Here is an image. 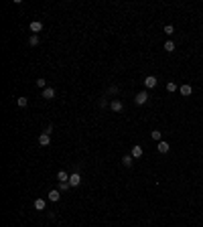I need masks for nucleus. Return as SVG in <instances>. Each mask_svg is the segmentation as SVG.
<instances>
[{
    "mask_svg": "<svg viewBox=\"0 0 203 227\" xmlns=\"http://www.w3.org/2000/svg\"><path fill=\"white\" fill-rule=\"evenodd\" d=\"M156 83H159V79H156L155 75H148V77H144V87H146V89H152V87H156Z\"/></svg>",
    "mask_w": 203,
    "mask_h": 227,
    "instance_id": "f257e3e1",
    "label": "nucleus"
},
{
    "mask_svg": "<svg viewBox=\"0 0 203 227\" xmlns=\"http://www.w3.org/2000/svg\"><path fill=\"white\" fill-rule=\"evenodd\" d=\"M134 102L138 103V106H144L146 102H148V93L146 91H140V93H136V97H134Z\"/></svg>",
    "mask_w": 203,
    "mask_h": 227,
    "instance_id": "f03ea898",
    "label": "nucleus"
},
{
    "mask_svg": "<svg viewBox=\"0 0 203 227\" xmlns=\"http://www.w3.org/2000/svg\"><path fill=\"white\" fill-rule=\"evenodd\" d=\"M69 184H71V187H79V184H81V176H79L77 172L69 174Z\"/></svg>",
    "mask_w": 203,
    "mask_h": 227,
    "instance_id": "7ed1b4c3",
    "label": "nucleus"
},
{
    "mask_svg": "<svg viewBox=\"0 0 203 227\" xmlns=\"http://www.w3.org/2000/svg\"><path fill=\"white\" fill-rule=\"evenodd\" d=\"M29 29H31V33H33V34H37V33H41V30H43V24H41L39 20H33V22L29 24Z\"/></svg>",
    "mask_w": 203,
    "mask_h": 227,
    "instance_id": "20e7f679",
    "label": "nucleus"
},
{
    "mask_svg": "<svg viewBox=\"0 0 203 227\" xmlns=\"http://www.w3.org/2000/svg\"><path fill=\"white\" fill-rule=\"evenodd\" d=\"M179 91H181V95H183V97H189L191 93H193V87L189 85V83H185V85L179 87Z\"/></svg>",
    "mask_w": 203,
    "mask_h": 227,
    "instance_id": "39448f33",
    "label": "nucleus"
},
{
    "mask_svg": "<svg viewBox=\"0 0 203 227\" xmlns=\"http://www.w3.org/2000/svg\"><path fill=\"white\" fill-rule=\"evenodd\" d=\"M59 199H61V191H59V188H53V191H49V201L57 203Z\"/></svg>",
    "mask_w": 203,
    "mask_h": 227,
    "instance_id": "423d86ee",
    "label": "nucleus"
},
{
    "mask_svg": "<svg viewBox=\"0 0 203 227\" xmlns=\"http://www.w3.org/2000/svg\"><path fill=\"white\" fill-rule=\"evenodd\" d=\"M110 110L112 111H122V110H124V106H122L120 99H112V102H110Z\"/></svg>",
    "mask_w": 203,
    "mask_h": 227,
    "instance_id": "0eeeda50",
    "label": "nucleus"
},
{
    "mask_svg": "<svg viewBox=\"0 0 203 227\" xmlns=\"http://www.w3.org/2000/svg\"><path fill=\"white\" fill-rule=\"evenodd\" d=\"M156 148H159V152H160V154H167V152L171 150V144H169V142H164V140H160Z\"/></svg>",
    "mask_w": 203,
    "mask_h": 227,
    "instance_id": "6e6552de",
    "label": "nucleus"
},
{
    "mask_svg": "<svg viewBox=\"0 0 203 227\" xmlns=\"http://www.w3.org/2000/svg\"><path fill=\"white\" fill-rule=\"evenodd\" d=\"M43 97H45V99H53V97H55V89H53V87H45V89H43Z\"/></svg>",
    "mask_w": 203,
    "mask_h": 227,
    "instance_id": "1a4fd4ad",
    "label": "nucleus"
},
{
    "mask_svg": "<svg viewBox=\"0 0 203 227\" xmlns=\"http://www.w3.org/2000/svg\"><path fill=\"white\" fill-rule=\"evenodd\" d=\"M39 144H41V146H49V144H51V138H49V134H45V132H43V134L39 136Z\"/></svg>",
    "mask_w": 203,
    "mask_h": 227,
    "instance_id": "9d476101",
    "label": "nucleus"
},
{
    "mask_svg": "<svg viewBox=\"0 0 203 227\" xmlns=\"http://www.w3.org/2000/svg\"><path fill=\"white\" fill-rule=\"evenodd\" d=\"M122 164H124V166H132V164H134V156H132V154H124Z\"/></svg>",
    "mask_w": 203,
    "mask_h": 227,
    "instance_id": "9b49d317",
    "label": "nucleus"
},
{
    "mask_svg": "<svg viewBox=\"0 0 203 227\" xmlns=\"http://www.w3.org/2000/svg\"><path fill=\"white\" fill-rule=\"evenodd\" d=\"M57 179H59V183H69V174L65 172V170H59V172H57Z\"/></svg>",
    "mask_w": 203,
    "mask_h": 227,
    "instance_id": "f8f14e48",
    "label": "nucleus"
},
{
    "mask_svg": "<svg viewBox=\"0 0 203 227\" xmlns=\"http://www.w3.org/2000/svg\"><path fill=\"white\" fill-rule=\"evenodd\" d=\"M134 158H140L142 156V146H132V152H130Z\"/></svg>",
    "mask_w": 203,
    "mask_h": 227,
    "instance_id": "ddd939ff",
    "label": "nucleus"
},
{
    "mask_svg": "<svg viewBox=\"0 0 203 227\" xmlns=\"http://www.w3.org/2000/svg\"><path fill=\"white\" fill-rule=\"evenodd\" d=\"M35 209H37V211H43L45 209V199H35Z\"/></svg>",
    "mask_w": 203,
    "mask_h": 227,
    "instance_id": "4468645a",
    "label": "nucleus"
},
{
    "mask_svg": "<svg viewBox=\"0 0 203 227\" xmlns=\"http://www.w3.org/2000/svg\"><path fill=\"white\" fill-rule=\"evenodd\" d=\"M177 89H179V87H177V83H175V81H169V83H167V91H169V93H175Z\"/></svg>",
    "mask_w": 203,
    "mask_h": 227,
    "instance_id": "2eb2a0df",
    "label": "nucleus"
},
{
    "mask_svg": "<svg viewBox=\"0 0 203 227\" xmlns=\"http://www.w3.org/2000/svg\"><path fill=\"white\" fill-rule=\"evenodd\" d=\"M29 45H31V47H37V45H39V37H37V34H31V37H29Z\"/></svg>",
    "mask_w": 203,
    "mask_h": 227,
    "instance_id": "dca6fc26",
    "label": "nucleus"
},
{
    "mask_svg": "<svg viewBox=\"0 0 203 227\" xmlns=\"http://www.w3.org/2000/svg\"><path fill=\"white\" fill-rule=\"evenodd\" d=\"M164 51H167V53H173V51H175V43H173V41H167V43H164Z\"/></svg>",
    "mask_w": 203,
    "mask_h": 227,
    "instance_id": "f3484780",
    "label": "nucleus"
},
{
    "mask_svg": "<svg viewBox=\"0 0 203 227\" xmlns=\"http://www.w3.org/2000/svg\"><path fill=\"white\" fill-rule=\"evenodd\" d=\"M160 136H163V134H160V130H152V132H150V138L156 140V142H160Z\"/></svg>",
    "mask_w": 203,
    "mask_h": 227,
    "instance_id": "a211bd4d",
    "label": "nucleus"
},
{
    "mask_svg": "<svg viewBox=\"0 0 203 227\" xmlns=\"http://www.w3.org/2000/svg\"><path fill=\"white\" fill-rule=\"evenodd\" d=\"M164 34H167V37H173V34H175L173 24H167V26H164Z\"/></svg>",
    "mask_w": 203,
    "mask_h": 227,
    "instance_id": "6ab92c4d",
    "label": "nucleus"
},
{
    "mask_svg": "<svg viewBox=\"0 0 203 227\" xmlns=\"http://www.w3.org/2000/svg\"><path fill=\"white\" fill-rule=\"evenodd\" d=\"M16 103H19L20 107H27V106H29V99H27V97H19V99H16Z\"/></svg>",
    "mask_w": 203,
    "mask_h": 227,
    "instance_id": "aec40b11",
    "label": "nucleus"
},
{
    "mask_svg": "<svg viewBox=\"0 0 203 227\" xmlns=\"http://www.w3.org/2000/svg\"><path fill=\"white\" fill-rule=\"evenodd\" d=\"M69 188H71L69 183H59V191H61V193H65V191H69Z\"/></svg>",
    "mask_w": 203,
    "mask_h": 227,
    "instance_id": "412c9836",
    "label": "nucleus"
},
{
    "mask_svg": "<svg viewBox=\"0 0 203 227\" xmlns=\"http://www.w3.org/2000/svg\"><path fill=\"white\" fill-rule=\"evenodd\" d=\"M35 83H37V87H41V89H45V87H47V81H45L43 77H39L37 81H35Z\"/></svg>",
    "mask_w": 203,
    "mask_h": 227,
    "instance_id": "4be33fe9",
    "label": "nucleus"
},
{
    "mask_svg": "<svg viewBox=\"0 0 203 227\" xmlns=\"http://www.w3.org/2000/svg\"><path fill=\"white\" fill-rule=\"evenodd\" d=\"M108 93H110V95H116V93H118V87L116 85H110V87H108Z\"/></svg>",
    "mask_w": 203,
    "mask_h": 227,
    "instance_id": "5701e85b",
    "label": "nucleus"
}]
</instances>
